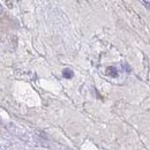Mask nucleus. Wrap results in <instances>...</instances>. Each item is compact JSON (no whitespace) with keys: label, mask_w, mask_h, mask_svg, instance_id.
I'll return each instance as SVG.
<instances>
[{"label":"nucleus","mask_w":150,"mask_h":150,"mask_svg":"<svg viewBox=\"0 0 150 150\" xmlns=\"http://www.w3.org/2000/svg\"><path fill=\"white\" fill-rule=\"evenodd\" d=\"M106 73L110 75V76H112V77H115V76L118 75V73H117V69H115L114 67H109Z\"/></svg>","instance_id":"obj_1"},{"label":"nucleus","mask_w":150,"mask_h":150,"mask_svg":"<svg viewBox=\"0 0 150 150\" xmlns=\"http://www.w3.org/2000/svg\"><path fill=\"white\" fill-rule=\"evenodd\" d=\"M0 12H1V6H0Z\"/></svg>","instance_id":"obj_4"},{"label":"nucleus","mask_w":150,"mask_h":150,"mask_svg":"<svg viewBox=\"0 0 150 150\" xmlns=\"http://www.w3.org/2000/svg\"><path fill=\"white\" fill-rule=\"evenodd\" d=\"M144 5H147V7L150 9V4H149V2H146V1H144Z\"/></svg>","instance_id":"obj_3"},{"label":"nucleus","mask_w":150,"mask_h":150,"mask_svg":"<svg viewBox=\"0 0 150 150\" xmlns=\"http://www.w3.org/2000/svg\"><path fill=\"white\" fill-rule=\"evenodd\" d=\"M62 75H64V77H66V79H72L73 77V72L71 71V69H65L64 72H62Z\"/></svg>","instance_id":"obj_2"}]
</instances>
